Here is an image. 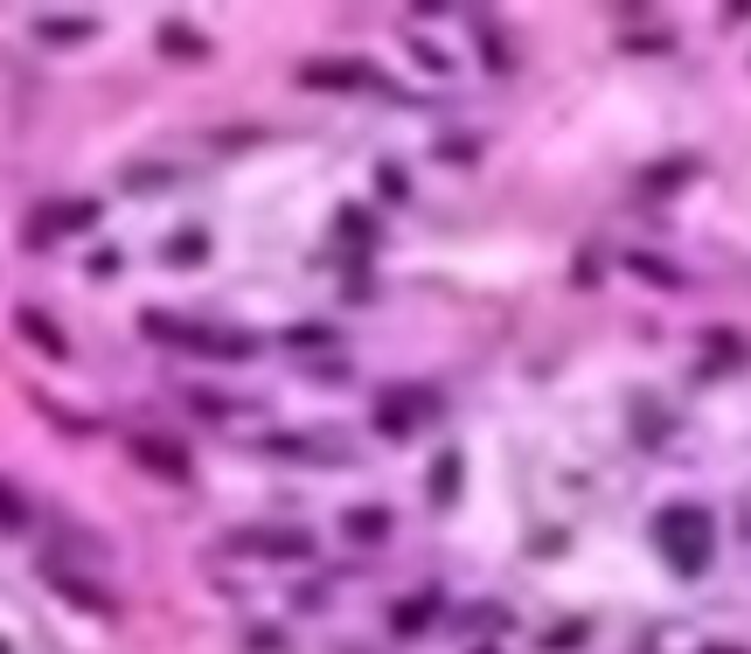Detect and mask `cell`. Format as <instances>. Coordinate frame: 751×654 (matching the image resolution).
Here are the masks:
<instances>
[{
	"instance_id": "6da1fadb",
	"label": "cell",
	"mask_w": 751,
	"mask_h": 654,
	"mask_svg": "<svg viewBox=\"0 0 751 654\" xmlns=\"http://www.w3.org/2000/svg\"><path fill=\"white\" fill-rule=\"evenodd\" d=\"M710 536H717V522L703 509H689V501H675V509L654 515V543H661V557H668V571H682V578H696L703 564H710V551H717Z\"/></svg>"
},
{
	"instance_id": "7a4b0ae2",
	"label": "cell",
	"mask_w": 751,
	"mask_h": 654,
	"mask_svg": "<svg viewBox=\"0 0 751 654\" xmlns=\"http://www.w3.org/2000/svg\"><path fill=\"white\" fill-rule=\"evenodd\" d=\"M146 335H153V341H182V348H195V356H216V362H244V356H258V335H230V327H203V320L146 314Z\"/></svg>"
},
{
	"instance_id": "3957f363",
	"label": "cell",
	"mask_w": 751,
	"mask_h": 654,
	"mask_svg": "<svg viewBox=\"0 0 751 654\" xmlns=\"http://www.w3.org/2000/svg\"><path fill=\"white\" fill-rule=\"evenodd\" d=\"M300 84L306 91H390V77L375 63H356V56H314L300 63Z\"/></svg>"
},
{
	"instance_id": "277c9868",
	"label": "cell",
	"mask_w": 751,
	"mask_h": 654,
	"mask_svg": "<svg viewBox=\"0 0 751 654\" xmlns=\"http://www.w3.org/2000/svg\"><path fill=\"white\" fill-rule=\"evenodd\" d=\"M230 551H237V557L300 564V557H314V536H300V530H237V536H230Z\"/></svg>"
},
{
	"instance_id": "5b68a950",
	"label": "cell",
	"mask_w": 751,
	"mask_h": 654,
	"mask_svg": "<svg viewBox=\"0 0 751 654\" xmlns=\"http://www.w3.org/2000/svg\"><path fill=\"white\" fill-rule=\"evenodd\" d=\"M91 224H98V203H56V209H42L35 224H21V244H50V237L91 230Z\"/></svg>"
},
{
	"instance_id": "8992f818",
	"label": "cell",
	"mask_w": 751,
	"mask_h": 654,
	"mask_svg": "<svg viewBox=\"0 0 751 654\" xmlns=\"http://www.w3.org/2000/svg\"><path fill=\"white\" fill-rule=\"evenodd\" d=\"M425 418V397H417L411 383H396V390H383V404H375V432L383 439H411V425Z\"/></svg>"
},
{
	"instance_id": "52a82bcc",
	"label": "cell",
	"mask_w": 751,
	"mask_h": 654,
	"mask_svg": "<svg viewBox=\"0 0 751 654\" xmlns=\"http://www.w3.org/2000/svg\"><path fill=\"white\" fill-rule=\"evenodd\" d=\"M132 460L153 467L161 481H188V453H182V446H167V439H153V432H140V439H132Z\"/></svg>"
},
{
	"instance_id": "ba28073f",
	"label": "cell",
	"mask_w": 751,
	"mask_h": 654,
	"mask_svg": "<svg viewBox=\"0 0 751 654\" xmlns=\"http://www.w3.org/2000/svg\"><path fill=\"white\" fill-rule=\"evenodd\" d=\"M21 341H35L42 348V356H50V362H63V356H70V341H63V327L50 320V314H42V307H21Z\"/></svg>"
},
{
	"instance_id": "9c48e42d",
	"label": "cell",
	"mask_w": 751,
	"mask_h": 654,
	"mask_svg": "<svg viewBox=\"0 0 751 654\" xmlns=\"http://www.w3.org/2000/svg\"><path fill=\"white\" fill-rule=\"evenodd\" d=\"M390 530H396L390 509H348V515H341V536H348V543H383Z\"/></svg>"
},
{
	"instance_id": "30bf717a",
	"label": "cell",
	"mask_w": 751,
	"mask_h": 654,
	"mask_svg": "<svg viewBox=\"0 0 751 654\" xmlns=\"http://www.w3.org/2000/svg\"><path fill=\"white\" fill-rule=\"evenodd\" d=\"M35 35L42 42H91L98 21L91 14H35Z\"/></svg>"
},
{
	"instance_id": "8fae6325",
	"label": "cell",
	"mask_w": 751,
	"mask_h": 654,
	"mask_svg": "<svg viewBox=\"0 0 751 654\" xmlns=\"http://www.w3.org/2000/svg\"><path fill=\"white\" fill-rule=\"evenodd\" d=\"M161 56H174V63H182V56H209V42L195 35L188 21H167V29H161Z\"/></svg>"
},
{
	"instance_id": "7c38bea8",
	"label": "cell",
	"mask_w": 751,
	"mask_h": 654,
	"mask_svg": "<svg viewBox=\"0 0 751 654\" xmlns=\"http://www.w3.org/2000/svg\"><path fill=\"white\" fill-rule=\"evenodd\" d=\"M432 620H438V592H425V599H404V606L390 613V626H396V634H417V626H432Z\"/></svg>"
},
{
	"instance_id": "4fadbf2b",
	"label": "cell",
	"mask_w": 751,
	"mask_h": 654,
	"mask_svg": "<svg viewBox=\"0 0 751 654\" xmlns=\"http://www.w3.org/2000/svg\"><path fill=\"white\" fill-rule=\"evenodd\" d=\"M203 251H209V237H203V230L167 237V265H203Z\"/></svg>"
},
{
	"instance_id": "5bb4252c",
	"label": "cell",
	"mask_w": 751,
	"mask_h": 654,
	"mask_svg": "<svg viewBox=\"0 0 751 654\" xmlns=\"http://www.w3.org/2000/svg\"><path fill=\"white\" fill-rule=\"evenodd\" d=\"M459 494V453H438V467H432V501H453Z\"/></svg>"
},
{
	"instance_id": "9a60e30c",
	"label": "cell",
	"mask_w": 751,
	"mask_h": 654,
	"mask_svg": "<svg viewBox=\"0 0 751 654\" xmlns=\"http://www.w3.org/2000/svg\"><path fill=\"white\" fill-rule=\"evenodd\" d=\"M0 530H8V536H29V501H21L14 488H0Z\"/></svg>"
},
{
	"instance_id": "2e32d148",
	"label": "cell",
	"mask_w": 751,
	"mask_h": 654,
	"mask_svg": "<svg viewBox=\"0 0 751 654\" xmlns=\"http://www.w3.org/2000/svg\"><path fill=\"white\" fill-rule=\"evenodd\" d=\"M627 265H633V272H647L654 286H682V272H668V265H661V258H647V251H640V258H627Z\"/></svg>"
},
{
	"instance_id": "e0dca14e",
	"label": "cell",
	"mask_w": 751,
	"mask_h": 654,
	"mask_svg": "<svg viewBox=\"0 0 751 654\" xmlns=\"http://www.w3.org/2000/svg\"><path fill=\"white\" fill-rule=\"evenodd\" d=\"M480 50H488L494 70H508V63H515V56H508V42H501V29H488V21H480Z\"/></svg>"
},
{
	"instance_id": "ac0fdd59",
	"label": "cell",
	"mask_w": 751,
	"mask_h": 654,
	"mask_svg": "<svg viewBox=\"0 0 751 654\" xmlns=\"http://www.w3.org/2000/svg\"><path fill=\"white\" fill-rule=\"evenodd\" d=\"M56 592H63V599H77V606H105V599H98L84 578H63V571H56Z\"/></svg>"
},
{
	"instance_id": "d6986e66",
	"label": "cell",
	"mask_w": 751,
	"mask_h": 654,
	"mask_svg": "<svg viewBox=\"0 0 751 654\" xmlns=\"http://www.w3.org/2000/svg\"><path fill=\"white\" fill-rule=\"evenodd\" d=\"M285 341H293V348H327L335 335H327V327H293V335H285Z\"/></svg>"
},
{
	"instance_id": "ffe728a7",
	"label": "cell",
	"mask_w": 751,
	"mask_h": 654,
	"mask_svg": "<svg viewBox=\"0 0 751 654\" xmlns=\"http://www.w3.org/2000/svg\"><path fill=\"white\" fill-rule=\"evenodd\" d=\"M591 626H557V634H549V654H570V641H585Z\"/></svg>"
},
{
	"instance_id": "44dd1931",
	"label": "cell",
	"mask_w": 751,
	"mask_h": 654,
	"mask_svg": "<svg viewBox=\"0 0 751 654\" xmlns=\"http://www.w3.org/2000/svg\"><path fill=\"white\" fill-rule=\"evenodd\" d=\"M0 654H8V641H0Z\"/></svg>"
}]
</instances>
